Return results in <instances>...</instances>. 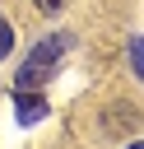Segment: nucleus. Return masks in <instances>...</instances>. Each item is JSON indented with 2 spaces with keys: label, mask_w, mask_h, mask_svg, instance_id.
Here are the masks:
<instances>
[{
  "label": "nucleus",
  "mask_w": 144,
  "mask_h": 149,
  "mask_svg": "<svg viewBox=\"0 0 144 149\" xmlns=\"http://www.w3.org/2000/svg\"><path fill=\"white\" fill-rule=\"evenodd\" d=\"M125 149H144V140H135V144H125Z\"/></svg>",
  "instance_id": "obj_6"
},
{
  "label": "nucleus",
  "mask_w": 144,
  "mask_h": 149,
  "mask_svg": "<svg viewBox=\"0 0 144 149\" xmlns=\"http://www.w3.org/2000/svg\"><path fill=\"white\" fill-rule=\"evenodd\" d=\"M14 51V28H9V19L0 14V56H9Z\"/></svg>",
  "instance_id": "obj_4"
},
{
  "label": "nucleus",
  "mask_w": 144,
  "mask_h": 149,
  "mask_svg": "<svg viewBox=\"0 0 144 149\" xmlns=\"http://www.w3.org/2000/svg\"><path fill=\"white\" fill-rule=\"evenodd\" d=\"M65 5H70V0H33V9H37V14H46V19H56Z\"/></svg>",
  "instance_id": "obj_5"
},
{
  "label": "nucleus",
  "mask_w": 144,
  "mask_h": 149,
  "mask_svg": "<svg viewBox=\"0 0 144 149\" xmlns=\"http://www.w3.org/2000/svg\"><path fill=\"white\" fill-rule=\"evenodd\" d=\"M70 47H74V33H51V37H42V42L23 56V65H19V74H14V88H42L46 79H56L60 61L70 56Z\"/></svg>",
  "instance_id": "obj_1"
},
{
  "label": "nucleus",
  "mask_w": 144,
  "mask_h": 149,
  "mask_svg": "<svg viewBox=\"0 0 144 149\" xmlns=\"http://www.w3.org/2000/svg\"><path fill=\"white\" fill-rule=\"evenodd\" d=\"M130 70L144 79V37H130Z\"/></svg>",
  "instance_id": "obj_3"
},
{
  "label": "nucleus",
  "mask_w": 144,
  "mask_h": 149,
  "mask_svg": "<svg viewBox=\"0 0 144 149\" xmlns=\"http://www.w3.org/2000/svg\"><path fill=\"white\" fill-rule=\"evenodd\" d=\"M14 112H19V121H23V126H33V121H42V116H46V98H42V93H33V88H14Z\"/></svg>",
  "instance_id": "obj_2"
}]
</instances>
